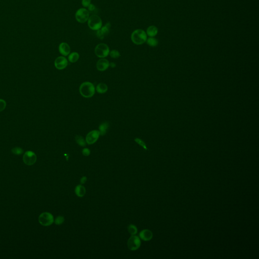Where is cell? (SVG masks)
I'll return each instance as SVG.
<instances>
[{
    "instance_id": "cell-3",
    "label": "cell",
    "mask_w": 259,
    "mask_h": 259,
    "mask_svg": "<svg viewBox=\"0 0 259 259\" xmlns=\"http://www.w3.org/2000/svg\"><path fill=\"white\" fill-rule=\"evenodd\" d=\"M88 24L91 30L97 31L102 27V21L101 18L97 15H92L88 19Z\"/></svg>"
},
{
    "instance_id": "cell-25",
    "label": "cell",
    "mask_w": 259,
    "mask_h": 259,
    "mask_svg": "<svg viewBox=\"0 0 259 259\" xmlns=\"http://www.w3.org/2000/svg\"><path fill=\"white\" fill-rule=\"evenodd\" d=\"M64 221V218L63 217V216H58L55 220V224L58 225L62 224H63Z\"/></svg>"
},
{
    "instance_id": "cell-26",
    "label": "cell",
    "mask_w": 259,
    "mask_h": 259,
    "mask_svg": "<svg viewBox=\"0 0 259 259\" xmlns=\"http://www.w3.org/2000/svg\"><path fill=\"white\" fill-rule=\"evenodd\" d=\"M135 142H136V143H138V144L140 145V146H142L144 149H147V148L146 144L144 142V141H143V140H142L140 139L139 138H136V139H135Z\"/></svg>"
},
{
    "instance_id": "cell-17",
    "label": "cell",
    "mask_w": 259,
    "mask_h": 259,
    "mask_svg": "<svg viewBox=\"0 0 259 259\" xmlns=\"http://www.w3.org/2000/svg\"><path fill=\"white\" fill-rule=\"evenodd\" d=\"M108 90V87L104 83H99L96 87V91L100 94L106 93Z\"/></svg>"
},
{
    "instance_id": "cell-22",
    "label": "cell",
    "mask_w": 259,
    "mask_h": 259,
    "mask_svg": "<svg viewBox=\"0 0 259 259\" xmlns=\"http://www.w3.org/2000/svg\"><path fill=\"white\" fill-rule=\"evenodd\" d=\"M128 231L131 235H136L138 232V229L136 226L133 224L130 225L128 228Z\"/></svg>"
},
{
    "instance_id": "cell-9",
    "label": "cell",
    "mask_w": 259,
    "mask_h": 259,
    "mask_svg": "<svg viewBox=\"0 0 259 259\" xmlns=\"http://www.w3.org/2000/svg\"><path fill=\"white\" fill-rule=\"evenodd\" d=\"M100 132L98 130H93L87 135L86 138V143L89 145L95 143L99 138Z\"/></svg>"
},
{
    "instance_id": "cell-14",
    "label": "cell",
    "mask_w": 259,
    "mask_h": 259,
    "mask_svg": "<svg viewBox=\"0 0 259 259\" xmlns=\"http://www.w3.org/2000/svg\"><path fill=\"white\" fill-rule=\"evenodd\" d=\"M59 51L61 54L64 56H67L70 53V47L68 44L63 42L60 44L59 46Z\"/></svg>"
},
{
    "instance_id": "cell-23",
    "label": "cell",
    "mask_w": 259,
    "mask_h": 259,
    "mask_svg": "<svg viewBox=\"0 0 259 259\" xmlns=\"http://www.w3.org/2000/svg\"><path fill=\"white\" fill-rule=\"evenodd\" d=\"M110 56L111 58H118L120 56V52L116 50H112L110 52Z\"/></svg>"
},
{
    "instance_id": "cell-10",
    "label": "cell",
    "mask_w": 259,
    "mask_h": 259,
    "mask_svg": "<svg viewBox=\"0 0 259 259\" xmlns=\"http://www.w3.org/2000/svg\"><path fill=\"white\" fill-rule=\"evenodd\" d=\"M111 27L110 23H107L104 26L102 27L101 28L97 30V37L100 40H103L105 37L109 34L110 32V29Z\"/></svg>"
},
{
    "instance_id": "cell-15",
    "label": "cell",
    "mask_w": 259,
    "mask_h": 259,
    "mask_svg": "<svg viewBox=\"0 0 259 259\" xmlns=\"http://www.w3.org/2000/svg\"><path fill=\"white\" fill-rule=\"evenodd\" d=\"M75 191L76 195L80 198L83 197L86 194V189L85 187L81 185H77L76 187L75 188Z\"/></svg>"
},
{
    "instance_id": "cell-20",
    "label": "cell",
    "mask_w": 259,
    "mask_h": 259,
    "mask_svg": "<svg viewBox=\"0 0 259 259\" xmlns=\"http://www.w3.org/2000/svg\"><path fill=\"white\" fill-rule=\"evenodd\" d=\"M146 43L149 46L156 47L158 45V42L156 38L154 37H149L146 40Z\"/></svg>"
},
{
    "instance_id": "cell-6",
    "label": "cell",
    "mask_w": 259,
    "mask_h": 259,
    "mask_svg": "<svg viewBox=\"0 0 259 259\" xmlns=\"http://www.w3.org/2000/svg\"><path fill=\"white\" fill-rule=\"evenodd\" d=\"M54 217L51 213L44 212L40 215L38 217V222L40 224L44 226H49L54 223Z\"/></svg>"
},
{
    "instance_id": "cell-18",
    "label": "cell",
    "mask_w": 259,
    "mask_h": 259,
    "mask_svg": "<svg viewBox=\"0 0 259 259\" xmlns=\"http://www.w3.org/2000/svg\"><path fill=\"white\" fill-rule=\"evenodd\" d=\"M108 127H109V124L107 122H104L101 124L99 127L100 134L102 136L104 135L107 133V130L108 129Z\"/></svg>"
},
{
    "instance_id": "cell-32",
    "label": "cell",
    "mask_w": 259,
    "mask_h": 259,
    "mask_svg": "<svg viewBox=\"0 0 259 259\" xmlns=\"http://www.w3.org/2000/svg\"><path fill=\"white\" fill-rule=\"evenodd\" d=\"M110 67H115L116 66L115 64L113 62H112L111 64H110Z\"/></svg>"
},
{
    "instance_id": "cell-31",
    "label": "cell",
    "mask_w": 259,
    "mask_h": 259,
    "mask_svg": "<svg viewBox=\"0 0 259 259\" xmlns=\"http://www.w3.org/2000/svg\"><path fill=\"white\" fill-rule=\"evenodd\" d=\"M87 180V178L86 177H85V176L83 177L81 179V180H80V182H81V184H85V183L86 182Z\"/></svg>"
},
{
    "instance_id": "cell-11",
    "label": "cell",
    "mask_w": 259,
    "mask_h": 259,
    "mask_svg": "<svg viewBox=\"0 0 259 259\" xmlns=\"http://www.w3.org/2000/svg\"><path fill=\"white\" fill-rule=\"evenodd\" d=\"M54 64L57 69L59 70H63L67 66L68 61L67 58L64 57L59 56L56 59Z\"/></svg>"
},
{
    "instance_id": "cell-24",
    "label": "cell",
    "mask_w": 259,
    "mask_h": 259,
    "mask_svg": "<svg viewBox=\"0 0 259 259\" xmlns=\"http://www.w3.org/2000/svg\"><path fill=\"white\" fill-rule=\"evenodd\" d=\"M11 151L14 155H21L22 153L23 152V149L20 147L13 148V149H12Z\"/></svg>"
},
{
    "instance_id": "cell-4",
    "label": "cell",
    "mask_w": 259,
    "mask_h": 259,
    "mask_svg": "<svg viewBox=\"0 0 259 259\" xmlns=\"http://www.w3.org/2000/svg\"><path fill=\"white\" fill-rule=\"evenodd\" d=\"M76 21L79 23H85L90 17L89 11L85 8H81L77 10L75 14Z\"/></svg>"
},
{
    "instance_id": "cell-8",
    "label": "cell",
    "mask_w": 259,
    "mask_h": 259,
    "mask_svg": "<svg viewBox=\"0 0 259 259\" xmlns=\"http://www.w3.org/2000/svg\"><path fill=\"white\" fill-rule=\"evenodd\" d=\"M37 160V155L33 151H26L23 155V162L27 166H32L35 164Z\"/></svg>"
},
{
    "instance_id": "cell-5",
    "label": "cell",
    "mask_w": 259,
    "mask_h": 259,
    "mask_svg": "<svg viewBox=\"0 0 259 259\" xmlns=\"http://www.w3.org/2000/svg\"><path fill=\"white\" fill-rule=\"evenodd\" d=\"M110 48L107 44L100 43L95 47V53L97 56L101 58L107 57L110 54Z\"/></svg>"
},
{
    "instance_id": "cell-16",
    "label": "cell",
    "mask_w": 259,
    "mask_h": 259,
    "mask_svg": "<svg viewBox=\"0 0 259 259\" xmlns=\"http://www.w3.org/2000/svg\"><path fill=\"white\" fill-rule=\"evenodd\" d=\"M146 33L149 37H155L158 33V28L155 26L151 25L147 29Z\"/></svg>"
},
{
    "instance_id": "cell-28",
    "label": "cell",
    "mask_w": 259,
    "mask_h": 259,
    "mask_svg": "<svg viewBox=\"0 0 259 259\" xmlns=\"http://www.w3.org/2000/svg\"><path fill=\"white\" fill-rule=\"evenodd\" d=\"M91 4V0H81V5L85 8L88 7Z\"/></svg>"
},
{
    "instance_id": "cell-30",
    "label": "cell",
    "mask_w": 259,
    "mask_h": 259,
    "mask_svg": "<svg viewBox=\"0 0 259 259\" xmlns=\"http://www.w3.org/2000/svg\"><path fill=\"white\" fill-rule=\"evenodd\" d=\"M88 8V11H93L95 9V5H93L92 4H91L88 7H87Z\"/></svg>"
},
{
    "instance_id": "cell-19",
    "label": "cell",
    "mask_w": 259,
    "mask_h": 259,
    "mask_svg": "<svg viewBox=\"0 0 259 259\" xmlns=\"http://www.w3.org/2000/svg\"><path fill=\"white\" fill-rule=\"evenodd\" d=\"M79 58H80V55L78 53L73 52L72 53L70 54L69 55L68 60L71 63H75L78 60Z\"/></svg>"
},
{
    "instance_id": "cell-2",
    "label": "cell",
    "mask_w": 259,
    "mask_h": 259,
    "mask_svg": "<svg viewBox=\"0 0 259 259\" xmlns=\"http://www.w3.org/2000/svg\"><path fill=\"white\" fill-rule=\"evenodd\" d=\"M79 90L81 95L85 98H91L95 93L94 85L89 81H86L81 84Z\"/></svg>"
},
{
    "instance_id": "cell-27",
    "label": "cell",
    "mask_w": 259,
    "mask_h": 259,
    "mask_svg": "<svg viewBox=\"0 0 259 259\" xmlns=\"http://www.w3.org/2000/svg\"><path fill=\"white\" fill-rule=\"evenodd\" d=\"M6 107V102L5 100L0 99V112H2L5 110Z\"/></svg>"
},
{
    "instance_id": "cell-7",
    "label": "cell",
    "mask_w": 259,
    "mask_h": 259,
    "mask_svg": "<svg viewBox=\"0 0 259 259\" xmlns=\"http://www.w3.org/2000/svg\"><path fill=\"white\" fill-rule=\"evenodd\" d=\"M128 247L131 251H136L141 246V240L140 238L136 235H132L128 239Z\"/></svg>"
},
{
    "instance_id": "cell-29",
    "label": "cell",
    "mask_w": 259,
    "mask_h": 259,
    "mask_svg": "<svg viewBox=\"0 0 259 259\" xmlns=\"http://www.w3.org/2000/svg\"><path fill=\"white\" fill-rule=\"evenodd\" d=\"M90 153H91V151H90V149L87 148H84L82 150V153L84 156H89L90 155Z\"/></svg>"
},
{
    "instance_id": "cell-21",
    "label": "cell",
    "mask_w": 259,
    "mask_h": 259,
    "mask_svg": "<svg viewBox=\"0 0 259 259\" xmlns=\"http://www.w3.org/2000/svg\"><path fill=\"white\" fill-rule=\"evenodd\" d=\"M75 139L76 143H78L80 146L84 147L86 145V141H85L83 137L81 136L78 135L75 137Z\"/></svg>"
},
{
    "instance_id": "cell-13",
    "label": "cell",
    "mask_w": 259,
    "mask_h": 259,
    "mask_svg": "<svg viewBox=\"0 0 259 259\" xmlns=\"http://www.w3.org/2000/svg\"><path fill=\"white\" fill-rule=\"evenodd\" d=\"M139 238L144 241H149L153 238V233L150 230L144 229L139 233Z\"/></svg>"
},
{
    "instance_id": "cell-1",
    "label": "cell",
    "mask_w": 259,
    "mask_h": 259,
    "mask_svg": "<svg viewBox=\"0 0 259 259\" xmlns=\"http://www.w3.org/2000/svg\"><path fill=\"white\" fill-rule=\"evenodd\" d=\"M132 41L137 45H142L146 42L147 35L144 30L141 29H137L132 33L131 36Z\"/></svg>"
},
{
    "instance_id": "cell-12",
    "label": "cell",
    "mask_w": 259,
    "mask_h": 259,
    "mask_svg": "<svg viewBox=\"0 0 259 259\" xmlns=\"http://www.w3.org/2000/svg\"><path fill=\"white\" fill-rule=\"evenodd\" d=\"M110 62L108 60L104 58H101L98 60L96 64V67L97 70L100 72L105 71L109 67Z\"/></svg>"
}]
</instances>
